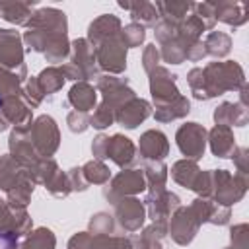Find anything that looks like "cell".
Wrapping results in <instances>:
<instances>
[{"mask_svg":"<svg viewBox=\"0 0 249 249\" xmlns=\"http://www.w3.org/2000/svg\"><path fill=\"white\" fill-rule=\"evenodd\" d=\"M191 93L198 101H206L226 91H239L245 86V72L235 60L208 62L206 66H195L187 74Z\"/></svg>","mask_w":249,"mask_h":249,"instance_id":"cell-1","label":"cell"},{"mask_svg":"<svg viewBox=\"0 0 249 249\" xmlns=\"http://www.w3.org/2000/svg\"><path fill=\"white\" fill-rule=\"evenodd\" d=\"M27 31L21 35L25 47L33 53H45L49 41L56 35H68L66 14L58 8H39L27 21Z\"/></svg>","mask_w":249,"mask_h":249,"instance_id":"cell-2","label":"cell"},{"mask_svg":"<svg viewBox=\"0 0 249 249\" xmlns=\"http://www.w3.org/2000/svg\"><path fill=\"white\" fill-rule=\"evenodd\" d=\"M249 187V177L243 173H230L228 169H210V193L208 198L222 206H233L239 202Z\"/></svg>","mask_w":249,"mask_h":249,"instance_id":"cell-3","label":"cell"},{"mask_svg":"<svg viewBox=\"0 0 249 249\" xmlns=\"http://www.w3.org/2000/svg\"><path fill=\"white\" fill-rule=\"evenodd\" d=\"M29 138L39 158H53L60 146V130L51 115H39L29 123Z\"/></svg>","mask_w":249,"mask_h":249,"instance_id":"cell-4","label":"cell"},{"mask_svg":"<svg viewBox=\"0 0 249 249\" xmlns=\"http://www.w3.org/2000/svg\"><path fill=\"white\" fill-rule=\"evenodd\" d=\"M126 47L121 41V37H111L101 41L99 45L93 47L95 53V62L97 68L103 74H111V76H121L126 70Z\"/></svg>","mask_w":249,"mask_h":249,"instance_id":"cell-5","label":"cell"},{"mask_svg":"<svg viewBox=\"0 0 249 249\" xmlns=\"http://www.w3.org/2000/svg\"><path fill=\"white\" fill-rule=\"evenodd\" d=\"M142 191H146L144 171L138 167H128V169L119 171L115 177H111V183L103 189V196L111 204H115L119 198L136 196Z\"/></svg>","mask_w":249,"mask_h":249,"instance_id":"cell-6","label":"cell"},{"mask_svg":"<svg viewBox=\"0 0 249 249\" xmlns=\"http://www.w3.org/2000/svg\"><path fill=\"white\" fill-rule=\"evenodd\" d=\"M206 136L208 130L200 123H185L175 132V142L179 152L187 160H200L206 150Z\"/></svg>","mask_w":249,"mask_h":249,"instance_id":"cell-7","label":"cell"},{"mask_svg":"<svg viewBox=\"0 0 249 249\" xmlns=\"http://www.w3.org/2000/svg\"><path fill=\"white\" fill-rule=\"evenodd\" d=\"M200 226L202 224L191 210V206H179L167 222V233L177 245H189L196 237Z\"/></svg>","mask_w":249,"mask_h":249,"instance_id":"cell-8","label":"cell"},{"mask_svg":"<svg viewBox=\"0 0 249 249\" xmlns=\"http://www.w3.org/2000/svg\"><path fill=\"white\" fill-rule=\"evenodd\" d=\"M146 206V216L154 222V224H163L167 226L171 214L181 206V198L163 189V191H148V196L142 200Z\"/></svg>","mask_w":249,"mask_h":249,"instance_id":"cell-9","label":"cell"},{"mask_svg":"<svg viewBox=\"0 0 249 249\" xmlns=\"http://www.w3.org/2000/svg\"><path fill=\"white\" fill-rule=\"evenodd\" d=\"M115 222L119 224V228L126 233H134L140 231L146 220V206L140 198L136 196H124L119 198L115 204Z\"/></svg>","mask_w":249,"mask_h":249,"instance_id":"cell-10","label":"cell"},{"mask_svg":"<svg viewBox=\"0 0 249 249\" xmlns=\"http://www.w3.org/2000/svg\"><path fill=\"white\" fill-rule=\"evenodd\" d=\"M95 89L101 91V101H105L107 105H111L115 111L126 103L128 99L136 97L134 89L128 86V80L126 78H121V76H111V74H99L97 80H95Z\"/></svg>","mask_w":249,"mask_h":249,"instance_id":"cell-11","label":"cell"},{"mask_svg":"<svg viewBox=\"0 0 249 249\" xmlns=\"http://www.w3.org/2000/svg\"><path fill=\"white\" fill-rule=\"evenodd\" d=\"M23 41L16 29H0V70H21L23 62Z\"/></svg>","mask_w":249,"mask_h":249,"instance_id":"cell-12","label":"cell"},{"mask_svg":"<svg viewBox=\"0 0 249 249\" xmlns=\"http://www.w3.org/2000/svg\"><path fill=\"white\" fill-rule=\"evenodd\" d=\"M148 76H150V93L156 107H161L171 99H175L177 95H181L177 88V74H171L169 68L158 66Z\"/></svg>","mask_w":249,"mask_h":249,"instance_id":"cell-13","label":"cell"},{"mask_svg":"<svg viewBox=\"0 0 249 249\" xmlns=\"http://www.w3.org/2000/svg\"><path fill=\"white\" fill-rule=\"evenodd\" d=\"M8 148H10V156L18 163H21L25 169H29L31 165H35L41 160L37 150L33 148L31 138H29V124L12 128L10 138H8Z\"/></svg>","mask_w":249,"mask_h":249,"instance_id":"cell-14","label":"cell"},{"mask_svg":"<svg viewBox=\"0 0 249 249\" xmlns=\"http://www.w3.org/2000/svg\"><path fill=\"white\" fill-rule=\"evenodd\" d=\"M80 74L82 78L88 82V80H97V76L101 74L99 68H97V62H95V53H93V47L88 43V39H74L70 41V54H68V60Z\"/></svg>","mask_w":249,"mask_h":249,"instance_id":"cell-15","label":"cell"},{"mask_svg":"<svg viewBox=\"0 0 249 249\" xmlns=\"http://www.w3.org/2000/svg\"><path fill=\"white\" fill-rule=\"evenodd\" d=\"M33 230V220L25 208H14L4 198H0V233H10L14 237L27 235Z\"/></svg>","mask_w":249,"mask_h":249,"instance_id":"cell-16","label":"cell"},{"mask_svg":"<svg viewBox=\"0 0 249 249\" xmlns=\"http://www.w3.org/2000/svg\"><path fill=\"white\" fill-rule=\"evenodd\" d=\"M33 121L29 105L19 97H4V103L0 107V132L8 126H23Z\"/></svg>","mask_w":249,"mask_h":249,"instance_id":"cell-17","label":"cell"},{"mask_svg":"<svg viewBox=\"0 0 249 249\" xmlns=\"http://www.w3.org/2000/svg\"><path fill=\"white\" fill-rule=\"evenodd\" d=\"M152 115V105L142 97H132L115 111V123L132 130Z\"/></svg>","mask_w":249,"mask_h":249,"instance_id":"cell-18","label":"cell"},{"mask_svg":"<svg viewBox=\"0 0 249 249\" xmlns=\"http://www.w3.org/2000/svg\"><path fill=\"white\" fill-rule=\"evenodd\" d=\"M138 154L144 161H163V158L169 154L167 136L158 128H150L142 132L138 140Z\"/></svg>","mask_w":249,"mask_h":249,"instance_id":"cell-19","label":"cell"},{"mask_svg":"<svg viewBox=\"0 0 249 249\" xmlns=\"http://www.w3.org/2000/svg\"><path fill=\"white\" fill-rule=\"evenodd\" d=\"M136 154H138V152H136V146H134V142H132L128 136H124V134H121V132L109 136L107 160H111V161H113L115 165H119L121 169L132 167V165L136 163V158H138Z\"/></svg>","mask_w":249,"mask_h":249,"instance_id":"cell-20","label":"cell"},{"mask_svg":"<svg viewBox=\"0 0 249 249\" xmlns=\"http://www.w3.org/2000/svg\"><path fill=\"white\" fill-rule=\"evenodd\" d=\"M189 206L196 214L200 224L208 222V224H214V226H226L230 222V218H231V210L228 206L216 204L214 200L204 198V196H196Z\"/></svg>","mask_w":249,"mask_h":249,"instance_id":"cell-21","label":"cell"},{"mask_svg":"<svg viewBox=\"0 0 249 249\" xmlns=\"http://www.w3.org/2000/svg\"><path fill=\"white\" fill-rule=\"evenodd\" d=\"M123 29V23L117 16L113 14H101L99 18H95L89 25H88V43L91 47L99 45L101 41L105 39H111V37H117Z\"/></svg>","mask_w":249,"mask_h":249,"instance_id":"cell-22","label":"cell"},{"mask_svg":"<svg viewBox=\"0 0 249 249\" xmlns=\"http://www.w3.org/2000/svg\"><path fill=\"white\" fill-rule=\"evenodd\" d=\"M214 123L222 126H245L249 121V109L239 101H224L214 109Z\"/></svg>","mask_w":249,"mask_h":249,"instance_id":"cell-23","label":"cell"},{"mask_svg":"<svg viewBox=\"0 0 249 249\" xmlns=\"http://www.w3.org/2000/svg\"><path fill=\"white\" fill-rule=\"evenodd\" d=\"M214 4V16L216 21H222L231 27H241L249 19L247 6L243 2H231V0H222V2H212Z\"/></svg>","mask_w":249,"mask_h":249,"instance_id":"cell-24","label":"cell"},{"mask_svg":"<svg viewBox=\"0 0 249 249\" xmlns=\"http://www.w3.org/2000/svg\"><path fill=\"white\" fill-rule=\"evenodd\" d=\"M206 142L210 146V152L216 158H231V154L235 150V138H233V130L230 126L214 124L208 130Z\"/></svg>","mask_w":249,"mask_h":249,"instance_id":"cell-25","label":"cell"},{"mask_svg":"<svg viewBox=\"0 0 249 249\" xmlns=\"http://www.w3.org/2000/svg\"><path fill=\"white\" fill-rule=\"evenodd\" d=\"M25 179H31V177L21 163H18L10 154L0 156V191L8 193L10 189H14Z\"/></svg>","mask_w":249,"mask_h":249,"instance_id":"cell-26","label":"cell"},{"mask_svg":"<svg viewBox=\"0 0 249 249\" xmlns=\"http://www.w3.org/2000/svg\"><path fill=\"white\" fill-rule=\"evenodd\" d=\"M68 103L74 111L89 113L97 105V89L89 82H76L68 91Z\"/></svg>","mask_w":249,"mask_h":249,"instance_id":"cell-27","label":"cell"},{"mask_svg":"<svg viewBox=\"0 0 249 249\" xmlns=\"http://www.w3.org/2000/svg\"><path fill=\"white\" fill-rule=\"evenodd\" d=\"M35 2H23V0H0V18L14 25H27V21L33 16Z\"/></svg>","mask_w":249,"mask_h":249,"instance_id":"cell-28","label":"cell"},{"mask_svg":"<svg viewBox=\"0 0 249 249\" xmlns=\"http://www.w3.org/2000/svg\"><path fill=\"white\" fill-rule=\"evenodd\" d=\"M119 8L123 10H128L130 18H132V23H138L142 27H154L158 21H160V14L156 10V6L152 2H146V0H134V2H119Z\"/></svg>","mask_w":249,"mask_h":249,"instance_id":"cell-29","label":"cell"},{"mask_svg":"<svg viewBox=\"0 0 249 249\" xmlns=\"http://www.w3.org/2000/svg\"><path fill=\"white\" fill-rule=\"evenodd\" d=\"M167 235V226L163 224H150L142 228L140 233H132L130 241L134 249H163L161 239Z\"/></svg>","mask_w":249,"mask_h":249,"instance_id":"cell-30","label":"cell"},{"mask_svg":"<svg viewBox=\"0 0 249 249\" xmlns=\"http://www.w3.org/2000/svg\"><path fill=\"white\" fill-rule=\"evenodd\" d=\"M154 6L160 14V19H165L173 25H179L193 12V2L183 0H158Z\"/></svg>","mask_w":249,"mask_h":249,"instance_id":"cell-31","label":"cell"},{"mask_svg":"<svg viewBox=\"0 0 249 249\" xmlns=\"http://www.w3.org/2000/svg\"><path fill=\"white\" fill-rule=\"evenodd\" d=\"M189 111H191V101L185 95H177L169 103H165L161 107H156L154 119L158 123H171V121H177V119L187 117Z\"/></svg>","mask_w":249,"mask_h":249,"instance_id":"cell-32","label":"cell"},{"mask_svg":"<svg viewBox=\"0 0 249 249\" xmlns=\"http://www.w3.org/2000/svg\"><path fill=\"white\" fill-rule=\"evenodd\" d=\"M198 173H200V167H198V163L195 160L183 158V160H177L171 165V177H173V181L179 183L185 189H191V191H193V187L196 183Z\"/></svg>","mask_w":249,"mask_h":249,"instance_id":"cell-33","label":"cell"},{"mask_svg":"<svg viewBox=\"0 0 249 249\" xmlns=\"http://www.w3.org/2000/svg\"><path fill=\"white\" fill-rule=\"evenodd\" d=\"M27 78V68L21 70H0V95L2 97H21V88Z\"/></svg>","mask_w":249,"mask_h":249,"instance_id":"cell-34","label":"cell"},{"mask_svg":"<svg viewBox=\"0 0 249 249\" xmlns=\"http://www.w3.org/2000/svg\"><path fill=\"white\" fill-rule=\"evenodd\" d=\"M144 179L148 191H163L167 183V165L163 161H144Z\"/></svg>","mask_w":249,"mask_h":249,"instance_id":"cell-35","label":"cell"},{"mask_svg":"<svg viewBox=\"0 0 249 249\" xmlns=\"http://www.w3.org/2000/svg\"><path fill=\"white\" fill-rule=\"evenodd\" d=\"M204 53L214 58H224L231 51V37L224 31H210L204 39Z\"/></svg>","mask_w":249,"mask_h":249,"instance_id":"cell-36","label":"cell"},{"mask_svg":"<svg viewBox=\"0 0 249 249\" xmlns=\"http://www.w3.org/2000/svg\"><path fill=\"white\" fill-rule=\"evenodd\" d=\"M35 78H37L39 88L43 89L45 97H47V95H53V93H56V91H60L62 86H64V74H62V70H60V66H47V68H43Z\"/></svg>","mask_w":249,"mask_h":249,"instance_id":"cell-37","label":"cell"},{"mask_svg":"<svg viewBox=\"0 0 249 249\" xmlns=\"http://www.w3.org/2000/svg\"><path fill=\"white\" fill-rule=\"evenodd\" d=\"M19 245L21 249H54L56 237L49 228H35L25 235Z\"/></svg>","mask_w":249,"mask_h":249,"instance_id":"cell-38","label":"cell"},{"mask_svg":"<svg viewBox=\"0 0 249 249\" xmlns=\"http://www.w3.org/2000/svg\"><path fill=\"white\" fill-rule=\"evenodd\" d=\"M82 175L88 181V185H105L111 179L109 167L101 160H89L82 165Z\"/></svg>","mask_w":249,"mask_h":249,"instance_id":"cell-39","label":"cell"},{"mask_svg":"<svg viewBox=\"0 0 249 249\" xmlns=\"http://www.w3.org/2000/svg\"><path fill=\"white\" fill-rule=\"evenodd\" d=\"M33 189H35V183L31 179H25L6 193V202L14 208H27L31 195H33Z\"/></svg>","mask_w":249,"mask_h":249,"instance_id":"cell-40","label":"cell"},{"mask_svg":"<svg viewBox=\"0 0 249 249\" xmlns=\"http://www.w3.org/2000/svg\"><path fill=\"white\" fill-rule=\"evenodd\" d=\"M45 58L47 62H53V66L56 62H62L68 58L70 54V41H68V35H56L49 41L47 49H45Z\"/></svg>","mask_w":249,"mask_h":249,"instance_id":"cell-41","label":"cell"},{"mask_svg":"<svg viewBox=\"0 0 249 249\" xmlns=\"http://www.w3.org/2000/svg\"><path fill=\"white\" fill-rule=\"evenodd\" d=\"M89 249H134L130 235H91V247Z\"/></svg>","mask_w":249,"mask_h":249,"instance_id":"cell-42","label":"cell"},{"mask_svg":"<svg viewBox=\"0 0 249 249\" xmlns=\"http://www.w3.org/2000/svg\"><path fill=\"white\" fill-rule=\"evenodd\" d=\"M117 222L109 212H97L89 218V233L91 235H111L115 233Z\"/></svg>","mask_w":249,"mask_h":249,"instance_id":"cell-43","label":"cell"},{"mask_svg":"<svg viewBox=\"0 0 249 249\" xmlns=\"http://www.w3.org/2000/svg\"><path fill=\"white\" fill-rule=\"evenodd\" d=\"M115 123V109L111 105H107L105 101H101L99 105H95L93 113L89 115V126L103 130L107 126H111Z\"/></svg>","mask_w":249,"mask_h":249,"instance_id":"cell-44","label":"cell"},{"mask_svg":"<svg viewBox=\"0 0 249 249\" xmlns=\"http://www.w3.org/2000/svg\"><path fill=\"white\" fill-rule=\"evenodd\" d=\"M119 37H121V41L124 43L126 49H136V47H140V45L144 43V39H146V29H144L142 25L130 21L128 25H124V27L121 29Z\"/></svg>","mask_w":249,"mask_h":249,"instance_id":"cell-45","label":"cell"},{"mask_svg":"<svg viewBox=\"0 0 249 249\" xmlns=\"http://www.w3.org/2000/svg\"><path fill=\"white\" fill-rule=\"evenodd\" d=\"M21 99L29 105V109H35V107H39V105L43 103L45 93H43V89L39 88V82H37L35 76L27 78V82L23 84V88H21Z\"/></svg>","mask_w":249,"mask_h":249,"instance_id":"cell-46","label":"cell"},{"mask_svg":"<svg viewBox=\"0 0 249 249\" xmlns=\"http://www.w3.org/2000/svg\"><path fill=\"white\" fill-rule=\"evenodd\" d=\"M45 189L53 195V196H58V198H64L72 193V187H70V181H68V175L66 171H56L47 183H45Z\"/></svg>","mask_w":249,"mask_h":249,"instance_id":"cell-47","label":"cell"},{"mask_svg":"<svg viewBox=\"0 0 249 249\" xmlns=\"http://www.w3.org/2000/svg\"><path fill=\"white\" fill-rule=\"evenodd\" d=\"M193 14L202 19L206 31H214L216 16H214V4L212 2H193Z\"/></svg>","mask_w":249,"mask_h":249,"instance_id":"cell-48","label":"cell"},{"mask_svg":"<svg viewBox=\"0 0 249 249\" xmlns=\"http://www.w3.org/2000/svg\"><path fill=\"white\" fill-rule=\"evenodd\" d=\"M230 239L231 245L228 249H249V226L247 224H237L230 230Z\"/></svg>","mask_w":249,"mask_h":249,"instance_id":"cell-49","label":"cell"},{"mask_svg":"<svg viewBox=\"0 0 249 249\" xmlns=\"http://www.w3.org/2000/svg\"><path fill=\"white\" fill-rule=\"evenodd\" d=\"M66 124L74 134H82L89 128V115L80 111H70L66 117Z\"/></svg>","mask_w":249,"mask_h":249,"instance_id":"cell-50","label":"cell"},{"mask_svg":"<svg viewBox=\"0 0 249 249\" xmlns=\"http://www.w3.org/2000/svg\"><path fill=\"white\" fill-rule=\"evenodd\" d=\"M160 66V51L156 45H146L144 53H142V68L146 70V74H150L154 68Z\"/></svg>","mask_w":249,"mask_h":249,"instance_id":"cell-51","label":"cell"},{"mask_svg":"<svg viewBox=\"0 0 249 249\" xmlns=\"http://www.w3.org/2000/svg\"><path fill=\"white\" fill-rule=\"evenodd\" d=\"M231 160L235 163L237 173H243V175L249 173V150L245 146H235V150L231 154Z\"/></svg>","mask_w":249,"mask_h":249,"instance_id":"cell-52","label":"cell"},{"mask_svg":"<svg viewBox=\"0 0 249 249\" xmlns=\"http://www.w3.org/2000/svg\"><path fill=\"white\" fill-rule=\"evenodd\" d=\"M107 144H109V136L107 134H97L91 142V154L93 160H107Z\"/></svg>","mask_w":249,"mask_h":249,"instance_id":"cell-53","label":"cell"},{"mask_svg":"<svg viewBox=\"0 0 249 249\" xmlns=\"http://www.w3.org/2000/svg\"><path fill=\"white\" fill-rule=\"evenodd\" d=\"M66 175H68V181H70L72 191H86L89 187L88 181L82 175V167H72V169L66 171Z\"/></svg>","mask_w":249,"mask_h":249,"instance_id":"cell-54","label":"cell"},{"mask_svg":"<svg viewBox=\"0 0 249 249\" xmlns=\"http://www.w3.org/2000/svg\"><path fill=\"white\" fill-rule=\"evenodd\" d=\"M91 247V233L78 231L68 239V249H89Z\"/></svg>","mask_w":249,"mask_h":249,"instance_id":"cell-55","label":"cell"},{"mask_svg":"<svg viewBox=\"0 0 249 249\" xmlns=\"http://www.w3.org/2000/svg\"><path fill=\"white\" fill-rule=\"evenodd\" d=\"M0 249H21L18 237L10 233H0Z\"/></svg>","mask_w":249,"mask_h":249,"instance_id":"cell-56","label":"cell"},{"mask_svg":"<svg viewBox=\"0 0 249 249\" xmlns=\"http://www.w3.org/2000/svg\"><path fill=\"white\" fill-rule=\"evenodd\" d=\"M2 103H4V97H2V95H0V107H2Z\"/></svg>","mask_w":249,"mask_h":249,"instance_id":"cell-57","label":"cell"}]
</instances>
